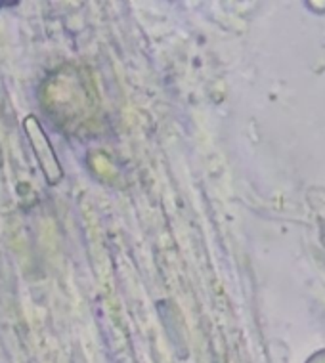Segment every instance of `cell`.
Masks as SVG:
<instances>
[{
  "mask_svg": "<svg viewBox=\"0 0 325 363\" xmlns=\"http://www.w3.org/2000/svg\"><path fill=\"white\" fill-rule=\"evenodd\" d=\"M23 130L26 136L31 144L33 155L37 159V164L40 172H43L44 180L48 186H57L63 180V167L60 163V159L56 155V150L52 145L48 134L44 130V126L40 125V121L37 119V115H27L23 119Z\"/></svg>",
  "mask_w": 325,
  "mask_h": 363,
  "instance_id": "6da1fadb",
  "label": "cell"
}]
</instances>
